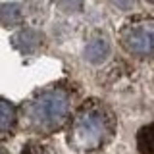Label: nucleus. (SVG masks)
I'll list each match as a JSON object with an SVG mask.
<instances>
[{
    "label": "nucleus",
    "instance_id": "obj_4",
    "mask_svg": "<svg viewBox=\"0 0 154 154\" xmlns=\"http://www.w3.org/2000/svg\"><path fill=\"white\" fill-rule=\"evenodd\" d=\"M17 125H19L17 108L10 100L0 96V141H6V139L14 137Z\"/></svg>",
    "mask_w": 154,
    "mask_h": 154
},
{
    "label": "nucleus",
    "instance_id": "obj_1",
    "mask_svg": "<svg viewBox=\"0 0 154 154\" xmlns=\"http://www.w3.org/2000/svg\"><path fill=\"white\" fill-rule=\"evenodd\" d=\"M77 102V89L69 81L50 83L35 91L17 108V119L27 133L48 137L69 122Z\"/></svg>",
    "mask_w": 154,
    "mask_h": 154
},
{
    "label": "nucleus",
    "instance_id": "obj_2",
    "mask_svg": "<svg viewBox=\"0 0 154 154\" xmlns=\"http://www.w3.org/2000/svg\"><path fill=\"white\" fill-rule=\"evenodd\" d=\"M116 135V116L102 100L89 98L73 110L66 125V143L77 154H94Z\"/></svg>",
    "mask_w": 154,
    "mask_h": 154
},
{
    "label": "nucleus",
    "instance_id": "obj_3",
    "mask_svg": "<svg viewBox=\"0 0 154 154\" xmlns=\"http://www.w3.org/2000/svg\"><path fill=\"white\" fill-rule=\"evenodd\" d=\"M119 42L123 50L135 58L154 56V17L133 16L119 27Z\"/></svg>",
    "mask_w": 154,
    "mask_h": 154
},
{
    "label": "nucleus",
    "instance_id": "obj_8",
    "mask_svg": "<svg viewBox=\"0 0 154 154\" xmlns=\"http://www.w3.org/2000/svg\"><path fill=\"white\" fill-rule=\"evenodd\" d=\"M118 4H119L122 8H129V6L133 4V0H118Z\"/></svg>",
    "mask_w": 154,
    "mask_h": 154
},
{
    "label": "nucleus",
    "instance_id": "obj_10",
    "mask_svg": "<svg viewBox=\"0 0 154 154\" xmlns=\"http://www.w3.org/2000/svg\"><path fill=\"white\" fill-rule=\"evenodd\" d=\"M150 2H154V0H150Z\"/></svg>",
    "mask_w": 154,
    "mask_h": 154
},
{
    "label": "nucleus",
    "instance_id": "obj_6",
    "mask_svg": "<svg viewBox=\"0 0 154 154\" xmlns=\"http://www.w3.org/2000/svg\"><path fill=\"white\" fill-rule=\"evenodd\" d=\"M21 154H56V150L46 143H29Z\"/></svg>",
    "mask_w": 154,
    "mask_h": 154
},
{
    "label": "nucleus",
    "instance_id": "obj_7",
    "mask_svg": "<svg viewBox=\"0 0 154 154\" xmlns=\"http://www.w3.org/2000/svg\"><path fill=\"white\" fill-rule=\"evenodd\" d=\"M108 45H106L104 41H100V42H94V48L93 46H89V50H87V56L91 58V60H94V62H98V60H102V58L108 54Z\"/></svg>",
    "mask_w": 154,
    "mask_h": 154
},
{
    "label": "nucleus",
    "instance_id": "obj_5",
    "mask_svg": "<svg viewBox=\"0 0 154 154\" xmlns=\"http://www.w3.org/2000/svg\"><path fill=\"white\" fill-rule=\"evenodd\" d=\"M137 152L154 154V122L143 125L137 131Z\"/></svg>",
    "mask_w": 154,
    "mask_h": 154
},
{
    "label": "nucleus",
    "instance_id": "obj_9",
    "mask_svg": "<svg viewBox=\"0 0 154 154\" xmlns=\"http://www.w3.org/2000/svg\"><path fill=\"white\" fill-rule=\"evenodd\" d=\"M0 154H10V152L6 150V148H4V146H2V144H0Z\"/></svg>",
    "mask_w": 154,
    "mask_h": 154
}]
</instances>
